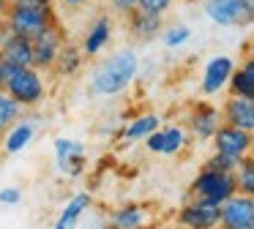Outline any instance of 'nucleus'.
Returning <instances> with one entry per match:
<instances>
[{
  "instance_id": "obj_1",
  "label": "nucleus",
  "mask_w": 254,
  "mask_h": 229,
  "mask_svg": "<svg viewBox=\"0 0 254 229\" xmlns=\"http://www.w3.org/2000/svg\"><path fill=\"white\" fill-rule=\"evenodd\" d=\"M134 74H137V55L131 49H121L96 71L93 90L101 93V96H115V93L126 90V85L134 79Z\"/></svg>"
},
{
  "instance_id": "obj_2",
  "label": "nucleus",
  "mask_w": 254,
  "mask_h": 229,
  "mask_svg": "<svg viewBox=\"0 0 254 229\" xmlns=\"http://www.w3.org/2000/svg\"><path fill=\"white\" fill-rule=\"evenodd\" d=\"M3 19H6V27L11 33L33 38L39 30L52 25L55 16H52L50 5L36 3V0H8V8L3 14Z\"/></svg>"
},
{
  "instance_id": "obj_3",
  "label": "nucleus",
  "mask_w": 254,
  "mask_h": 229,
  "mask_svg": "<svg viewBox=\"0 0 254 229\" xmlns=\"http://www.w3.org/2000/svg\"><path fill=\"white\" fill-rule=\"evenodd\" d=\"M3 87L14 101L22 104H36L44 96V82L33 65H8L3 63Z\"/></svg>"
},
{
  "instance_id": "obj_4",
  "label": "nucleus",
  "mask_w": 254,
  "mask_h": 229,
  "mask_svg": "<svg viewBox=\"0 0 254 229\" xmlns=\"http://www.w3.org/2000/svg\"><path fill=\"white\" fill-rule=\"evenodd\" d=\"M191 191L197 194V199H205V202H210V205H221V202L230 199L232 194H238L235 174L224 172V169L205 167L202 172H199V177L194 180Z\"/></svg>"
},
{
  "instance_id": "obj_5",
  "label": "nucleus",
  "mask_w": 254,
  "mask_h": 229,
  "mask_svg": "<svg viewBox=\"0 0 254 229\" xmlns=\"http://www.w3.org/2000/svg\"><path fill=\"white\" fill-rule=\"evenodd\" d=\"M205 14L219 25H252V0H205Z\"/></svg>"
},
{
  "instance_id": "obj_6",
  "label": "nucleus",
  "mask_w": 254,
  "mask_h": 229,
  "mask_svg": "<svg viewBox=\"0 0 254 229\" xmlns=\"http://www.w3.org/2000/svg\"><path fill=\"white\" fill-rule=\"evenodd\" d=\"M219 221L227 229H252L254 227V199L252 194H232L219 205Z\"/></svg>"
},
{
  "instance_id": "obj_7",
  "label": "nucleus",
  "mask_w": 254,
  "mask_h": 229,
  "mask_svg": "<svg viewBox=\"0 0 254 229\" xmlns=\"http://www.w3.org/2000/svg\"><path fill=\"white\" fill-rule=\"evenodd\" d=\"M63 30L58 22H52V25H47L44 30H39L33 38H30V47H33V65H39V68H47V65L55 63V55L58 49L63 47Z\"/></svg>"
},
{
  "instance_id": "obj_8",
  "label": "nucleus",
  "mask_w": 254,
  "mask_h": 229,
  "mask_svg": "<svg viewBox=\"0 0 254 229\" xmlns=\"http://www.w3.org/2000/svg\"><path fill=\"white\" fill-rule=\"evenodd\" d=\"M213 142H216V153L243 158V156H249V147H252V131H243L230 123H224V125L219 123V128L213 131Z\"/></svg>"
},
{
  "instance_id": "obj_9",
  "label": "nucleus",
  "mask_w": 254,
  "mask_h": 229,
  "mask_svg": "<svg viewBox=\"0 0 254 229\" xmlns=\"http://www.w3.org/2000/svg\"><path fill=\"white\" fill-rule=\"evenodd\" d=\"M0 57L8 65H33V47L28 36L11 33L6 27V36L0 38Z\"/></svg>"
},
{
  "instance_id": "obj_10",
  "label": "nucleus",
  "mask_w": 254,
  "mask_h": 229,
  "mask_svg": "<svg viewBox=\"0 0 254 229\" xmlns=\"http://www.w3.org/2000/svg\"><path fill=\"white\" fill-rule=\"evenodd\" d=\"M181 224L197 227V229L213 227V224H219V205H210V202H205V199L191 202V205H186L181 210Z\"/></svg>"
},
{
  "instance_id": "obj_11",
  "label": "nucleus",
  "mask_w": 254,
  "mask_h": 229,
  "mask_svg": "<svg viewBox=\"0 0 254 229\" xmlns=\"http://www.w3.org/2000/svg\"><path fill=\"white\" fill-rule=\"evenodd\" d=\"M224 120L230 125L243 128V131H252L254 128V104H252V98L230 96V101L224 104Z\"/></svg>"
},
{
  "instance_id": "obj_12",
  "label": "nucleus",
  "mask_w": 254,
  "mask_h": 229,
  "mask_svg": "<svg viewBox=\"0 0 254 229\" xmlns=\"http://www.w3.org/2000/svg\"><path fill=\"white\" fill-rule=\"evenodd\" d=\"M232 60L230 57H213L208 65H205V79H202V93H208V96H213V93H219L221 87L227 85V79H230L232 74Z\"/></svg>"
},
{
  "instance_id": "obj_13",
  "label": "nucleus",
  "mask_w": 254,
  "mask_h": 229,
  "mask_svg": "<svg viewBox=\"0 0 254 229\" xmlns=\"http://www.w3.org/2000/svg\"><path fill=\"white\" fill-rule=\"evenodd\" d=\"M128 19H131V33L137 38H142V41L153 38L156 33H159V27H161V14L145 11V8H139V5L128 8Z\"/></svg>"
},
{
  "instance_id": "obj_14",
  "label": "nucleus",
  "mask_w": 254,
  "mask_h": 229,
  "mask_svg": "<svg viewBox=\"0 0 254 229\" xmlns=\"http://www.w3.org/2000/svg\"><path fill=\"white\" fill-rule=\"evenodd\" d=\"M55 153H58L61 169H66V172H71L74 177H77L79 169H82V145H77V142H71V139H58Z\"/></svg>"
},
{
  "instance_id": "obj_15",
  "label": "nucleus",
  "mask_w": 254,
  "mask_h": 229,
  "mask_svg": "<svg viewBox=\"0 0 254 229\" xmlns=\"http://www.w3.org/2000/svg\"><path fill=\"white\" fill-rule=\"evenodd\" d=\"M230 90L232 96H243V98H252L254 96V63L252 60H246V63L241 65V68H232L230 74Z\"/></svg>"
},
{
  "instance_id": "obj_16",
  "label": "nucleus",
  "mask_w": 254,
  "mask_h": 229,
  "mask_svg": "<svg viewBox=\"0 0 254 229\" xmlns=\"http://www.w3.org/2000/svg\"><path fill=\"white\" fill-rule=\"evenodd\" d=\"M110 19L107 16H99V19L93 22V27L88 30V36H85V44H82V55H99L101 47H104L107 41H110Z\"/></svg>"
},
{
  "instance_id": "obj_17",
  "label": "nucleus",
  "mask_w": 254,
  "mask_h": 229,
  "mask_svg": "<svg viewBox=\"0 0 254 229\" xmlns=\"http://www.w3.org/2000/svg\"><path fill=\"white\" fill-rule=\"evenodd\" d=\"M191 125H194L199 139H210L213 131L219 128V112L213 107H197V112L191 117Z\"/></svg>"
},
{
  "instance_id": "obj_18",
  "label": "nucleus",
  "mask_w": 254,
  "mask_h": 229,
  "mask_svg": "<svg viewBox=\"0 0 254 229\" xmlns=\"http://www.w3.org/2000/svg\"><path fill=\"white\" fill-rule=\"evenodd\" d=\"M52 65H61V74H74V71L82 65V49H77V47H71V44L63 41V47L58 49L55 63Z\"/></svg>"
},
{
  "instance_id": "obj_19",
  "label": "nucleus",
  "mask_w": 254,
  "mask_h": 229,
  "mask_svg": "<svg viewBox=\"0 0 254 229\" xmlns=\"http://www.w3.org/2000/svg\"><path fill=\"white\" fill-rule=\"evenodd\" d=\"M88 205H90V196H88V194H77V196H74V199L66 205V210L61 213V218H58L55 227H58V229H66V227H71V224H77V218L85 213V207H88Z\"/></svg>"
},
{
  "instance_id": "obj_20",
  "label": "nucleus",
  "mask_w": 254,
  "mask_h": 229,
  "mask_svg": "<svg viewBox=\"0 0 254 229\" xmlns=\"http://www.w3.org/2000/svg\"><path fill=\"white\" fill-rule=\"evenodd\" d=\"M153 128H159V117H156V114H142V117H137L134 123H128L126 128H123V139H128V142L145 139Z\"/></svg>"
},
{
  "instance_id": "obj_21",
  "label": "nucleus",
  "mask_w": 254,
  "mask_h": 229,
  "mask_svg": "<svg viewBox=\"0 0 254 229\" xmlns=\"http://www.w3.org/2000/svg\"><path fill=\"white\" fill-rule=\"evenodd\" d=\"M6 153H19L33 139V123H17L11 131H6Z\"/></svg>"
},
{
  "instance_id": "obj_22",
  "label": "nucleus",
  "mask_w": 254,
  "mask_h": 229,
  "mask_svg": "<svg viewBox=\"0 0 254 229\" xmlns=\"http://www.w3.org/2000/svg\"><path fill=\"white\" fill-rule=\"evenodd\" d=\"M238 177H235V185L241 188V194H254V167H252V158L243 156L238 161Z\"/></svg>"
},
{
  "instance_id": "obj_23",
  "label": "nucleus",
  "mask_w": 254,
  "mask_h": 229,
  "mask_svg": "<svg viewBox=\"0 0 254 229\" xmlns=\"http://www.w3.org/2000/svg\"><path fill=\"white\" fill-rule=\"evenodd\" d=\"M161 131H164V142H161V153H164V156H175V153L183 147V142H186V134H183V128H178V125H172V128H161Z\"/></svg>"
},
{
  "instance_id": "obj_24",
  "label": "nucleus",
  "mask_w": 254,
  "mask_h": 229,
  "mask_svg": "<svg viewBox=\"0 0 254 229\" xmlns=\"http://www.w3.org/2000/svg\"><path fill=\"white\" fill-rule=\"evenodd\" d=\"M142 213L137 210V207H123V210H118L115 216H112V224L121 229H131V227H139L142 224Z\"/></svg>"
},
{
  "instance_id": "obj_25",
  "label": "nucleus",
  "mask_w": 254,
  "mask_h": 229,
  "mask_svg": "<svg viewBox=\"0 0 254 229\" xmlns=\"http://www.w3.org/2000/svg\"><path fill=\"white\" fill-rule=\"evenodd\" d=\"M189 36H191V30H189L186 25H178V27H172V30L164 33V44L167 47H181L183 41H189Z\"/></svg>"
},
{
  "instance_id": "obj_26",
  "label": "nucleus",
  "mask_w": 254,
  "mask_h": 229,
  "mask_svg": "<svg viewBox=\"0 0 254 229\" xmlns=\"http://www.w3.org/2000/svg\"><path fill=\"white\" fill-rule=\"evenodd\" d=\"M238 161H241V158H232V156H224V153H216V156L208 161V167H213V169H224V172H235Z\"/></svg>"
},
{
  "instance_id": "obj_27",
  "label": "nucleus",
  "mask_w": 254,
  "mask_h": 229,
  "mask_svg": "<svg viewBox=\"0 0 254 229\" xmlns=\"http://www.w3.org/2000/svg\"><path fill=\"white\" fill-rule=\"evenodd\" d=\"M170 3H172V0H137L139 8H145V11H156V14H164V11L170 8Z\"/></svg>"
},
{
  "instance_id": "obj_28",
  "label": "nucleus",
  "mask_w": 254,
  "mask_h": 229,
  "mask_svg": "<svg viewBox=\"0 0 254 229\" xmlns=\"http://www.w3.org/2000/svg\"><path fill=\"white\" fill-rule=\"evenodd\" d=\"M19 188H3L0 191V202H3V205H17L19 202Z\"/></svg>"
},
{
  "instance_id": "obj_29",
  "label": "nucleus",
  "mask_w": 254,
  "mask_h": 229,
  "mask_svg": "<svg viewBox=\"0 0 254 229\" xmlns=\"http://www.w3.org/2000/svg\"><path fill=\"white\" fill-rule=\"evenodd\" d=\"M112 5H115L118 11H128V8L137 5V0H112Z\"/></svg>"
},
{
  "instance_id": "obj_30",
  "label": "nucleus",
  "mask_w": 254,
  "mask_h": 229,
  "mask_svg": "<svg viewBox=\"0 0 254 229\" xmlns=\"http://www.w3.org/2000/svg\"><path fill=\"white\" fill-rule=\"evenodd\" d=\"M63 5H71V8H77V5H85L88 0H61Z\"/></svg>"
},
{
  "instance_id": "obj_31",
  "label": "nucleus",
  "mask_w": 254,
  "mask_h": 229,
  "mask_svg": "<svg viewBox=\"0 0 254 229\" xmlns=\"http://www.w3.org/2000/svg\"><path fill=\"white\" fill-rule=\"evenodd\" d=\"M6 8H8V0H0V19H3V14H6Z\"/></svg>"
},
{
  "instance_id": "obj_32",
  "label": "nucleus",
  "mask_w": 254,
  "mask_h": 229,
  "mask_svg": "<svg viewBox=\"0 0 254 229\" xmlns=\"http://www.w3.org/2000/svg\"><path fill=\"white\" fill-rule=\"evenodd\" d=\"M0 87H3V57H0Z\"/></svg>"
},
{
  "instance_id": "obj_33",
  "label": "nucleus",
  "mask_w": 254,
  "mask_h": 229,
  "mask_svg": "<svg viewBox=\"0 0 254 229\" xmlns=\"http://www.w3.org/2000/svg\"><path fill=\"white\" fill-rule=\"evenodd\" d=\"M36 3H44V5H50V3H52V0H36Z\"/></svg>"
}]
</instances>
